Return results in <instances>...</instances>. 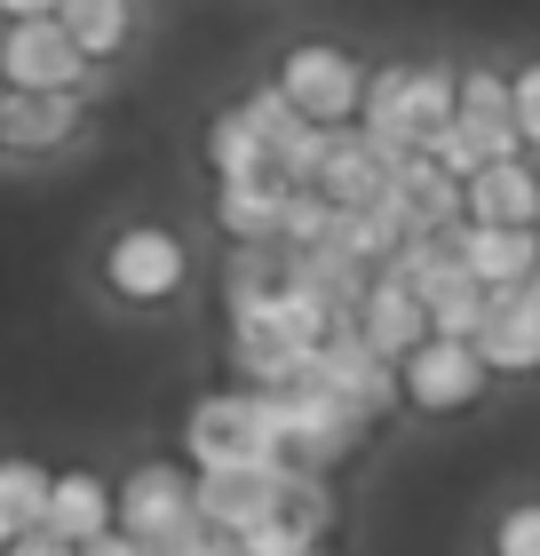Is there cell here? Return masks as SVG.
Masks as SVG:
<instances>
[{
    "label": "cell",
    "instance_id": "6da1fadb",
    "mask_svg": "<svg viewBox=\"0 0 540 556\" xmlns=\"http://www.w3.org/2000/svg\"><path fill=\"white\" fill-rule=\"evenodd\" d=\"M461 112V64L453 56H390L366 72V112H357V136H366L390 167L422 160L429 136Z\"/></svg>",
    "mask_w": 540,
    "mask_h": 556
},
{
    "label": "cell",
    "instance_id": "7a4b0ae2",
    "mask_svg": "<svg viewBox=\"0 0 540 556\" xmlns=\"http://www.w3.org/2000/svg\"><path fill=\"white\" fill-rule=\"evenodd\" d=\"M184 469L215 477V469H287L278 462V429H271V397L263 390H199L184 406Z\"/></svg>",
    "mask_w": 540,
    "mask_h": 556
},
{
    "label": "cell",
    "instance_id": "3957f363",
    "mask_svg": "<svg viewBox=\"0 0 540 556\" xmlns=\"http://www.w3.org/2000/svg\"><path fill=\"white\" fill-rule=\"evenodd\" d=\"M366 72L374 64L357 56V48H342V40H287L271 88L287 96L318 136H342V128H357V112H366Z\"/></svg>",
    "mask_w": 540,
    "mask_h": 556
},
{
    "label": "cell",
    "instance_id": "277c9868",
    "mask_svg": "<svg viewBox=\"0 0 540 556\" xmlns=\"http://www.w3.org/2000/svg\"><path fill=\"white\" fill-rule=\"evenodd\" d=\"M263 397H271V429H278V462H287V469H318V477H334L342 462H357V453L374 445V421L350 414L342 397L311 390V382L263 390Z\"/></svg>",
    "mask_w": 540,
    "mask_h": 556
},
{
    "label": "cell",
    "instance_id": "5b68a950",
    "mask_svg": "<svg viewBox=\"0 0 540 556\" xmlns=\"http://www.w3.org/2000/svg\"><path fill=\"white\" fill-rule=\"evenodd\" d=\"M398 397H405V414H422V421H461V414H477L485 397H493V366L477 358V342L429 334L422 350L398 358Z\"/></svg>",
    "mask_w": 540,
    "mask_h": 556
},
{
    "label": "cell",
    "instance_id": "8992f818",
    "mask_svg": "<svg viewBox=\"0 0 540 556\" xmlns=\"http://www.w3.org/2000/svg\"><path fill=\"white\" fill-rule=\"evenodd\" d=\"M104 287L120 302H136V311H160L191 287V247L184 231H167V223H120L104 239Z\"/></svg>",
    "mask_w": 540,
    "mask_h": 556
},
{
    "label": "cell",
    "instance_id": "52a82bcc",
    "mask_svg": "<svg viewBox=\"0 0 540 556\" xmlns=\"http://www.w3.org/2000/svg\"><path fill=\"white\" fill-rule=\"evenodd\" d=\"M302 382H311V390H326V397H342V406H350V414H366L374 429L405 406V397H398V366L381 358V350H374L366 334H357V326H334V334L311 350Z\"/></svg>",
    "mask_w": 540,
    "mask_h": 556
},
{
    "label": "cell",
    "instance_id": "ba28073f",
    "mask_svg": "<svg viewBox=\"0 0 540 556\" xmlns=\"http://www.w3.org/2000/svg\"><path fill=\"white\" fill-rule=\"evenodd\" d=\"M0 88H24V96H88L96 88V64L72 48V33L56 16H24V24H0Z\"/></svg>",
    "mask_w": 540,
    "mask_h": 556
},
{
    "label": "cell",
    "instance_id": "9c48e42d",
    "mask_svg": "<svg viewBox=\"0 0 540 556\" xmlns=\"http://www.w3.org/2000/svg\"><path fill=\"white\" fill-rule=\"evenodd\" d=\"M191 485H199V477L184 462H136V469L120 477V533L160 556L175 533H191V525H199Z\"/></svg>",
    "mask_w": 540,
    "mask_h": 556
},
{
    "label": "cell",
    "instance_id": "30bf717a",
    "mask_svg": "<svg viewBox=\"0 0 540 556\" xmlns=\"http://www.w3.org/2000/svg\"><path fill=\"white\" fill-rule=\"evenodd\" d=\"M445 247L485 294H525V278L540 263V231H501V223H469V215L445 231Z\"/></svg>",
    "mask_w": 540,
    "mask_h": 556
},
{
    "label": "cell",
    "instance_id": "8fae6325",
    "mask_svg": "<svg viewBox=\"0 0 540 556\" xmlns=\"http://www.w3.org/2000/svg\"><path fill=\"white\" fill-rule=\"evenodd\" d=\"M239 104H247V119H254V136H263L271 167L287 175L294 191H311V184H318V160H326V136H318L311 119H302V112L287 104V96L271 88V80H263V88H247Z\"/></svg>",
    "mask_w": 540,
    "mask_h": 556
},
{
    "label": "cell",
    "instance_id": "7c38bea8",
    "mask_svg": "<svg viewBox=\"0 0 540 556\" xmlns=\"http://www.w3.org/2000/svg\"><path fill=\"white\" fill-rule=\"evenodd\" d=\"M461 215L469 223H501V231H540V160L517 151V160H493L461 184Z\"/></svg>",
    "mask_w": 540,
    "mask_h": 556
},
{
    "label": "cell",
    "instance_id": "4fadbf2b",
    "mask_svg": "<svg viewBox=\"0 0 540 556\" xmlns=\"http://www.w3.org/2000/svg\"><path fill=\"white\" fill-rule=\"evenodd\" d=\"M350 326H357V334H366L390 366L405 358V350H422V342H429V311H422V294L405 287L398 270H374V278H366V302H357V318H350Z\"/></svg>",
    "mask_w": 540,
    "mask_h": 556
},
{
    "label": "cell",
    "instance_id": "5bb4252c",
    "mask_svg": "<svg viewBox=\"0 0 540 556\" xmlns=\"http://www.w3.org/2000/svg\"><path fill=\"white\" fill-rule=\"evenodd\" d=\"M278 477H287V469H215V477H199V485H191V509H199V525H215V533L247 541L254 525L271 517Z\"/></svg>",
    "mask_w": 540,
    "mask_h": 556
},
{
    "label": "cell",
    "instance_id": "9a60e30c",
    "mask_svg": "<svg viewBox=\"0 0 540 556\" xmlns=\"http://www.w3.org/2000/svg\"><path fill=\"white\" fill-rule=\"evenodd\" d=\"M287 175H247V184H215V231L223 247H278L287 231Z\"/></svg>",
    "mask_w": 540,
    "mask_h": 556
},
{
    "label": "cell",
    "instance_id": "2e32d148",
    "mask_svg": "<svg viewBox=\"0 0 540 556\" xmlns=\"http://www.w3.org/2000/svg\"><path fill=\"white\" fill-rule=\"evenodd\" d=\"M390 184H398V167L381 160V151L357 136V128L326 136V160H318V184H311L326 207H381V199H390Z\"/></svg>",
    "mask_w": 540,
    "mask_h": 556
},
{
    "label": "cell",
    "instance_id": "e0dca14e",
    "mask_svg": "<svg viewBox=\"0 0 540 556\" xmlns=\"http://www.w3.org/2000/svg\"><path fill=\"white\" fill-rule=\"evenodd\" d=\"M477 358L493 366V382H532L540 374V302L532 294H493V311L477 326Z\"/></svg>",
    "mask_w": 540,
    "mask_h": 556
},
{
    "label": "cell",
    "instance_id": "ac0fdd59",
    "mask_svg": "<svg viewBox=\"0 0 540 556\" xmlns=\"http://www.w3.org/2000/svg\"><path fill=\"white\" fill-rule=\"evenodd\" d=\"M88 119V96H24V88H0V151H64Z\"/></svg>",
    "mask_w": 540,
    "mask_h": 556
},
{
    "label": "cell",
    "instance_id": "d6986e66",
    "mask_svg": "<svg viewBox=\"0 0 540 556\" xmlns=\"http://www.w3.org/2000/svg\"><path fill=\"white\" fill-rule=\"evenodd\" d=\"M390 215L405 223V239L453 231V223H461V175H445L429 151H422V160H405L398 184H390Z\"/></svg>",
    "mask_w": 540,
    "mask_h": 556
},
{
    "label": "cell",
    "instance_id": "ffe728a7",
    "mask_svg": "<svg viewBox=\"0 0 540 556\" xmlns=\"http://www.w3.org/2000/svg\"><path fill=\"white\" fill-rule=\"evenodd\" d=\"M112 525H120V485H104L96 469H56V485H48V533L88 548Z\"/></svg>",
    "mask_w": 540,
    "mask_h": 556
},
{
    "label": "cell",
    "instance_id": "44dd1931",
    "mask_svg": "<svg viewBox=\"0 0 540 556\" xmlns=\"http://www.w3.org/2000/svg\"><path fill=\"white\" fill-rule=\"evenodd\" d=\"M271 525H287L294 541L326 548L334 533H342V493H334V477H318V469H287V477H278V501H271Z\"/></svg>",
    "mask_w": 540,
    "mask_h": 556
},
{
    "label": "cell",
    "instance_id": "7402d4cb",
    "mask_svg": "<svg viewBox=\"0 0 540 556\" xmlns=\"http://www.w3.org/2000/svg\"><path fill=\"white\" fill-rule=\"evenodd\" d=\"M199 160H208V175H215V184L278 175V167H271V151H263V136H254V119H247V104H223V112L208 119V136H199Z\"/></svg>",
    "mask_w": 540,
    "mask_h": 556
},
{
    "label": "cell",
    "instance_id": "603a6c76",
    "mask_svg": "<svg viewBox=\"0 0 540 556\" xmlns=\"http://www.w3.org/2000/svg\"><path fill=\"white\" fill-rule=\"evenodd\" d=\"M56 24L72 33V48H80V56H88L96 72H104V64L120 56V48L136 40V0H64Z\"/></svg>",
    "mask_w": 540,
    "mask_h": 556
},
{
    "label": "cell",
    "instance_id": "cb8c5ba5",
    "mask_svg": "<svg viewBox=\"0 0 540 556\" xmlns=\"http://www.w3.org/2000/svg\"><path fill=\"white\" fill-rule=\"evenodd\" d=\"M48 485H56V469L24 462V453H16V462H0V548L48 525Z\"/></svg>",
    "mask_w": 540,
    "mask_h": 556
},
{
    "label": "cell",
    "instance_id": "d4e9b609",
    "mask_svg": "<svg viewBox=\"0 0 540 556\" xmlns=\"http://www.w3.org/2000/svg\"><path fill=\"white\" fill-rule=\"evenodd\" d=\"M461 119H477L485 136L517 143V112H508V72H501V64H485V56L461 64ZM517 151H525V143H517Z\"/></svg>",
    "mask_w": 540,
    "mask_h": 556
},
{
    "label": "cell",
    "instance_id": "484cf974",
    "mask_svg": "<svg viewBox=\"0 0 540 556\" xmlns=\"http://www.w3.org/2000/svg\"><path fill=\"white\" fill-rule=\"evenodd\" d=\"M485 556H540V493H517L485 525Z\"/></svg>",
    "mask_w": 540,
    "mask_h": 556
},
{
    "label": "cell",
    "instance_id": "4316f807",
    "mask_svg": "<svg viewBox=\"0 0 540 556\" xmlns=\"http://www.w3.org/2000/svg\"><path fill=\"white\" fill-rule=\"evenodd\" d=\"M508 112H517V143L540 160V56H525L508 72Z\"/></svg>",
    "mask_w": 540,
    "mask_h": 556
},
{
    "label": "cell",
    "instance_id": "83f0119b",
    "mask_svg": "<svg viewBox=\"0 0 540 556\" xmlns=\"http://www.w3.org/2000/svg\"><path fill=\"white\" fill-rule=\"evenodd\" d=\"M160 556H239V541H230V533H215V525H191V533H175Z\"/></svg>",
    "mask_w": 540,
    "mask_h": 556
},
{
    "label": "cell",
    "instance_id": "f1b7e54d",
    "mask_svg": "<svg viewBox=\"0 0 540 556\" xmlns=\"http://www.w3.org/2000/svg\"><path fill=\"white\" fill-rule=\"evenodd\" d=\"M0 556H80V548H72V541H56V533H48V525H40V533H24V541H9Z\"/></svg>",
    "mask_w": 540,
    "mask_h": 556
},
{
    "label": "cell",
    "instance_id": "f546056e",
    "mask_svg": "<svg viewBox=\"0 0 540 556\" xmlns=\"http://www.w3.org/2000/svg\"><path fill=\"white\" fill-rule=\"evenodd\" d=\"M80 556H151V548H143V541H127L120 525H112V533H96V541H88Z\"/></svg>",
    "mask_w": 540,
    "mask_h": 556
},
{
    "label": "cell",
    "instance_id": "4dcf8cb0",
    "mask_svg": "<svg viewBox=\"0 0 540 556\" xmlns=\"http://www.w3.org/2000/svg\"><path fill=\"white\" fill-rule=\"evenodd\" d=\"M64 0H0V24H24V16H56Z\"/></svg>",
    "mask_w": 540,
    "mask_h": 556
},
{
    "label": "cell",
    "instance_id": "1f68e13d",
    "mask_svg": "<svg viewBox=\"0 0 540 556\" xmlns=\"http://www.w3.org/2000/svg\"><path fill=\"white\" fill-rule=\"evenodd\" d=\"M525 294H532V302H540V263H532V278H525Z\"/></svg>",
    "mask_w": 540,
    "mask_h": 556
},
{
    "label": "cell",
    "instance_id": "d6a6232c",
    "mask_svg": "<svg viewBox=\"0 0 540 556\" xmlns=\"http://www.w3.org/2000/svg\"><path fill=\"white\" fill-rule=\"evenodd\" d=\"M311 556H334V548H311Z\"/></svg>",
    "mask_w": 540,
    "mask_h": 556
}]
</instances>
